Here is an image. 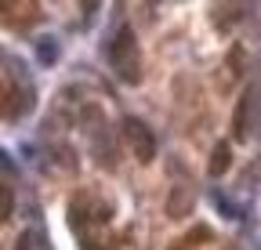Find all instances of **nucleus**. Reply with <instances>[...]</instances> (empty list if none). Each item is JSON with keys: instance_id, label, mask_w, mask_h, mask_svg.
Masks as SVG:
<instances>
[{"instance_id": "f257e3e1", "label": "nucleus", "mask_w": 261, "mask_h": 250, "mask_svg": "<svg viewBox=\"0 0 261 250\" xmlns=\"http://www.w3.org/2000/svg\"><path fill=\"white\" fill-rule=\"evenodd\" d=\"M109 62L123 84H138L142 69H138V44H135V29L130 25H120L116 37L109 40Z\"/></svg>"}, {"instance_id": "f03ea898", "label": "nucleus", "mask_w": 261, "mask_h": 250, "mask_svg": "<svg viewBox=\"0 0 261 250\" xmlns=\"http://www.w3.org/2000/svg\"><path fill=\"white\" fill-rule=\"evenodd\" d=\"M123 138H127L130 152L138 156V163H152V160H156V134L149 131L145 120L127 116V120H123Z\"/></svg>"}, {"instance_id": "7ed1b4c3", "label": "nucleus", "mask_w": 261, "mask_h": 250, "mask_svg": "<svg viewBox=\"0 0 261 250\" xmlns=\"http://www.w3.org/2000/svg\"><path fill=\"white\" fill-rule=\"evenodd\" d=\"M250 105H254V91L247 87L243 95H240V102H236V116H232V138H236V142H247V138H250V123H247Z\"/></svg>"}, {"instance_id": "20e7f679", "label": "nucleus", "mask_w": 261, "mask_h": 250, "mask_svg": "<svg viewBox=\"0 0 261 250\" xmlns=\"http://www.w3.org/2000/svg\"><path fill=\"white\" fill-rule=\"evenodd\" d=\"M228 167H232V149H228V142H218L214 145V152H211V178H221Z\"/></svg>"}, {"instance_id": "39448f33", "label": "nucleus", "mask_w": 261, "mask_h": 250, "mask_svg": "<svg viewBox=\"0 0 261 250\" xmlns=\"http://www.w3.org/2000/svg\"><path fill=\"white\" fill-rule=\"evenodd\" d=\"M98 4H102V0H84V18H94Z\"/></svg>"}]
</instances>
